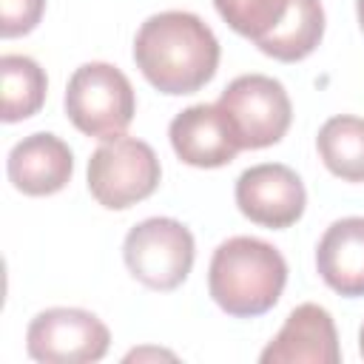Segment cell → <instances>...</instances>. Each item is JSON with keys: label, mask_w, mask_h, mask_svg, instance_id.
<instances>
[{"label": "cell", "mask_w": 364, "mask_h": 364, "mask_svg": "<svg viewBox=\"0 0 364 364\" xmlns=\"http://www.w3.org/2000/svg\"><path fill=\"white\" fill-rule=\"evenodd\" d=\"M213 6L236 34L282 63L304 60L324 37L318 0H213Z\"/></svg>", "instance_id": "cell-3"}, {"label": "cell", "mask_w": 364, "mask_h": 364, "mask_svg": "<svg viewBox=\"0 0 364 364\" xmlns=\"http://www.w3.org/2000/svg\"><path fill=\"white\" fill-rule=\"evenodd\" d=\"M193 233L171 216L142 219L122 242V259L131 276L151 290L179 287L193 267Z\"/></svg>", "instance_id": "cell-6"}, {"label": "cell", "mask_w": 364, "mask_h": 364, "mask_svg": "<svg viewBox=\"0 0 364 364\" xmlns=\"http://www.w3.org/2000/svg\"><path fill=\"white\" fill-rule=\"evenodd\" d=\"M136 111V97L128 77L111 63L80 65L65 85L68 119L94 139L122 136Z\"/></svg>", "instance_id": "cell-4"}, {"label": "cell", "mask_w": 364, "mask_h": 364, "mask_svg": "<svg viewBox=\"0 0 364 364\" xmlns=\"http://www.w3.org/2000/svg\"><path fill=\"white\" fill-rule=\"evenodd\" d=\"M111 333L88 310L48 307L26 330V350L43 364H88L108 353Z\"/></svg>", "instance_id": "cell-8"}, {"label": "cell", "mask_w": 364, "mask_h": 364, "mask_svg": "<svg viewBox=\"0 0 364 364\" xmlns=\"http://www.w3.org/2000/svg\"><path fill=\"white\" fill-rule=\"evenodd\" d=\"M318 276L336 293L364 296V216H344L333 222L316 247Z\"/></svg>", "instance_id": "cell-13"}, {"label": "cell", "mask_w": 364, "mask_h": 364, "mask_svg": "<svg viewBox=\"0 0 364 364\" xmlns=\"http://www.w3.org/2000/svg\"><path fill=\"white\" fill-rule=\"evenodd\" d=\"M284 284L287 262L264 239L230 236L210 256L208 290L213 301L236 318L267 313L279 301Z\"/></svg>", "instance_id": "cell-2"}, {"label": "cell", "mask_w": 364, "mask_h": 364, "mask_svg": "<svg viewBox=\"0 0 364 364\" xmlns=\"http://www.w3.org/2000/svg\"><path fill=\"white\" fill-rule=\"evenodd\" d=\"M171 145L185 165L222 168L242 151L239 139L216 102H199L179 111L168 128Z\"/></svg>", "instance_id": "cell-10"}, {"label": "cell", "mask_w": 364, "mask_h": 364, "mask_svg": "<svg viewBox=\"0 0 364 364\" xmlns=\"http://www.w3.org/2000/svg\"><path fill=\"white\" fill-rule=\"evenodd\" d=\"M46 11V0H0V34L20 37L28 34Z\"/></svg>", "instance_id": "cell-16"}, {"label": "cell", "mask_w": 364, "mask_h": 364, "mask_svg": "<svg viewBox=\"0 0 364 364\" xmlns=\"http://www.w3.org/2000/svg\"><path fill=\"white\" fill-rule=\"evenodd\" d=\"M355 11H358V26L364 31V0H355Z\"/></svg>", "instance_id": "cell-17"}, {"label": "cell", "mask_w": 364, "mask_h": 364, "mask_svg": "<svg viewBox=\"0 0 364 364\" xmlns=\"http://www.w3.org/2000/svg\"><path fill=\"white\" fill-rule=\"evenodd\" d=\"M358 347H361V355H364V324H361V333H358Z\"/></svg>", "instance_id": "cell-18"}, {"label": "cell", "mask_w": 364, "mask_h": 364, "mask_svg": "<svg viewBox=\"0 0 364 364\" xmlns=\"http://www.w3.org/2000/svg\"><path fill=\"white\" fill-rule=\"evenodd\" d=\"M134 60L145 80L162 94H193L213 80L219 40L193 11L151 14L134 37Z\"/></svg>", "instance_id": "cell-1"}, {"label": "cell", "mask_w": 364, "mask_h": 364, "mask_svg": "<svg viewBox=\"0 0 364 364\" xmlns=\"http://www.w3.org/2000/svg\"><path fill=\"white\" fill-rule=\"evenodd\" d=\"M162 168L154 148L134 136L102 139V145L88 159V191L91 196L111 210H125L159 185Z\"/></svg>", "instance_id": "cell-5"}, {"label": "cell", "mask_w": 364, "mask_h": 364, "mask_svg": "<svg viewBox=\"0 0 364 364\" xmlns=\"http://www.w3.org/2000/svg\"><path fill=\"white\" fill-rule=\"evenodd\" d=\"M239 210L264 228H290L301 219L307 205V191L299 173L282 162H262L239 173L236 179Z\"/></svg>", "instance_id": "cell-9"}, {"label": "cell", "mask_w": 364, "mask_h": 364, "mask_svg": "<svg viewBox=\"0 0 364 364\" xmlns=\"http://www.w3.org/2000/svg\"><path fill=\"white\" fill-rule=\"evenodd\" d=\"M259 361L262 364H293V361L338 364L341 347H338L333 316L321 304H313V301L299 304L296 310H290L276 338L262 350Z\"/></svg>", "instance_id": "cell-11"}, {"label": "cell", "mask_w": 364, "mask_h": 364, "mask_svg": "<svg viewBox=\"0 0 364 364\" xmlns=\"http://www.w3.org/2000/svg\"><path fill=\"white\" fill-rule=\"evenodd\" d=\"M316 148L330 173L344 182H364V119L353 114L330 117L316 136Z\"/></svg>", "instance_id": "cell-14"}, {"label": "cell", "mask_w": 364, "mask_h": 364, "mask_svg": "<svg viewBox=\"0 0 364 364\" xmlns=\"http://www.w3.org/2000/svg\"><path fill=\"white\" fill-rule=\"evenodd\" d=\"M222 114L228 117L239 148H267L276 145L293 119V105L284 85L264 74H242L236 77L216 100Z\"/></svg>", "instance_id": "cell-7"}, {"label": "cell", "mask_w": 364, "mask_h": 364, "mask_svg": "<svg viewBox=\"0 0 364 364\" xmlns=\"http://www.w3.org/2000/svg\"><path fill=\"white\" fill-rule=\"evenodd\" d=\"M9 182L28 196H48L68 185L74 171V154L57 134H28L23 136L6 159Z\"/></svg>", "instance_id": "cell-12"}, {"label": "cell", "mask_w": 364, "mask_h": 364, "mask_svg": "<svg viewBox=\"0 0 364 364\" xmlns=\"http://www.w3.org/2000/svg\"><path fill=\"white\" fill-rule=\"evenodd\" d=\"M0 77H3V122H20L40 111L46 100V71L37 60L26 54H3L0 57Z\"/></svg>", "instance_id": "cell-15"}]
</instances>
